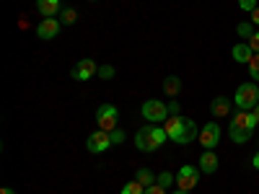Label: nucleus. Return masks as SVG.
I'll list each match as a JSON object with an SVG mask.
<instances>
[{"instance_id":"1","label":"nucleus","mask_w":259,"mask_h":194,"mask_svg":"<svg viewBox=\"0 0 259 194\" xmlns=\"http://www.w3.org/2000/svg\"><path fill=\"white\" fill-rule=\"evenodd\" d=\"M163 129H166L168 140H174V142H179V145H189L192 140L200 137L197 124H194L192 119H187V117H182V114H171V117L163 122Z\"/></svg>"},{"instance_id":"2","label":"nucleus","mask_w":259,"mask_h":194,"mask_svg":"<svg viewBox=\"0 0 259 194\" xmlns=\"http://www.w3.org/2000/svg\"><path fill=\"white\" fill-rule=\"evenodd\" d=\"M166 140H168V135H166L163 127H158V124H143L138 129V135H135V148L143 150V153H153V150H158Z\"/></svg>"},{"instance_id":"3","label":"nucleus","mask_w":259,"mask_h":194,"mask_svg":"<svg viewBox=\"0 0 259 194\" xmlns=\"http://www.w3.org/2000/svg\"><path fill=\"white\" fill-rule=\"evenodd\" d=\"M259 122H256V117H254V112H239L233 119H231V124H228V137L233 140V142H246L249 137H251V132H254V127H256Z\"/></svg>"},{"instance_id":"4","label":"nucleus","mask_w":259,"mask_h":194,"mask_svg":"<svg viewBox=\"0 0 259 194\" xmlns=\"http://www.w3.org/2000/svg\"><path fill=\"white\" fill-rule=\"evenodd\" d=\"M233 104L239 106V112H251L254 106L259 104V88H256V83H241L239 88H236Z\"/></svg>"},{"instance_id":"5","label":"nucleus","mask_w":259,"mask_h":194,"mask_svg":"<svg viewBox=\"0 0 259 194\" xmlns=\"http://www.w3.org/2000/svg\"><path fill=\"white\" fill-rule=\"evenodd\" d=\"M143 119L148 122V124H163L171 114H168V106L163 104V101H158V99H148L145 104H143Z\"/></svg>"},{"instance_id":"6","label":"nucleus","mask_w":259,"mask_h":194,"mask_svg":"<svg viewBox=\"0 0 259 194\" xmlns=\"http://www.w3.org/2000/svg\"><path fill=\"white\" fill-rule=\"evenodd\" d=\"M96 124L99 129H104V132H114V129L119 127V112L114 104H101L99 112H96Z\"/></svg>"},{"instance_id":"7","label":"nucleus","mask_w":259,"mask_h":194,"mask_svg":"<svg viewBox=\"0 0 259 194\" xmlns=\"http://www.w3.org/2000/svg\"><path fill=\"white\" fill-rule=\"evenodd\" d=\"M200 181V168L197 166H182L179 174H177V189H184V191H192Z\"/></svg>"},{"instance_id":"8","label":"nucleus","mask_w":259,"mask_h":194,"mask_svg":"<svg viewBox=\"0 0 259 194\" xmlns=\"http://www.w3.org/2000/svg\"><path fill=\"white\" fill-rule=\"evenodd\" d=\"M85 148H89L91 153H104V150L112 148V135L104 132V129H96V132H91L89 140H85Z\"/></svg>"},{"instance_id":"9","label":"nucleus","mask_w":259,"mask_h":194,"mask_svg":"<svg viewBox=\"0 0 259 194\" xmlns=\"http://www.w3.org/2000/svg\"><path fill=\"white\" fill-rule=\"evenodd\" d=\"M197 140L202 142L205 150H212L215 145L221 142V127H218V122H207V124L200 129V137H197Z\"/></svg>"},{"instance_id":"10","label":"nucleus","mask_w":259,"mask_h":194,"mask_svg":"<svg viewBox=\"0 0 259 194\" xmlns=\"http://www.w3.org/2000/svg\"><path fill=\"white\" fill-rule=\"evenodd\" d=\"M96 73H99V65H96L91 57H83V60H78V65L70 70V75H73L75 80H91Z\"/></svg>"},{"instance_id":"11","label":"nucleus","mask_w":259,"mask_h":194,"mask_svg":"<svg viewBox=\"0 0 259 194\" xmlns=\"http://www.w3.org/2000/svg\"><path fill=\"white\" fill-rule=\"evenodd\" d=\"M57 34H60V21H57V18H41V24L36 26V36L45 39V41H50V39H55Z\"/></svg>"},{"instance_id":"12","label":"nucleus","mask_w":259,"mask_h":194,"mask_svg":"<svg viewBox=\"0 0 259 194\" xmlns=\"http://www.w3.org/2000/svg\"><path fill=\"white\" fill-rule=\"evenodd\" d=\"M210 112H212V117H218V119L228 117V114H231V99H226V96L212 99V104H210Z\"/></svg>"},{"instance_id":"13","label":"nucleus","mask_w":259,"mask_h":194,"mask_svg":"<svg viewBox=\"0 0 259 194\" xmlns=\"http://www.w3.org/2000/svg\"><path fill=\"white\" fill-rule=\"evenodd\" d=\"M202 174H215L218 171V156L212 153V150H205V153L200 156V166H197Z\"/></svg>"},{"instance_id":"14","label":"nucleus","mask_w":259,"mask_h":194,"mask_svg":"<svg viewBox=\"0 0 259 194\" xmlns=\"http://www.w3.org/2000/svg\"><path fill=\"white\" fill-rule=\"evenodd\" d=\"M231 57L236 60V62H249L251 57H254V50L249 47V41H239V44H236L233 50H231Z\"/></svg>"},{"instance_id":"15","label":"nucleus","mask_w":259,"mask_h":194,"mask_svg":"<svg viewBox=\"0 0 259 194\" xmlns=\"http://www.w3.org/2000/svg\"><path fill=\"white\" fill-rule=\"evenodd\" d=\"M36 11L45 18H55L60 16V0H36Z\"/></svg>"},{"instance_id":"16","label":"nucleus","mask_w":259,"mask_h":194,"mask_svg":"<svg viewBox=\"0 0 259 194\" xmlns=\"http://www.w3.org/2000/svg\"><path fill=\"white\" fill-rule=\"evenodd\" d=\"M163 93L166 96H179L182 93V78H177V75H168L166 80H163Z\"/></svg>"},{"instance_id":"17","label":"nucleus","mask_w":259,"mask_h":194,"mask_svg":"<svg viewBox=\"0 0 259 194\" xmlns=\"http://www.w3.org/2000/svg\"><path fill=\"white\" fill-rule=\"evenodd\" d=\"M135 179L148 189L150 184H156V176H153V171H150V168H138V174H135Z\"/></svg>"},{"instance_id":"18","label":"nucleus","mask_w":259,"mask_h":194,"mask_svg":"<svg viewBox=\"0 0 259 194\" xmlns=\"http://www.w3.org/2000/svg\"><path fill=\"white\" fill-rule=\"evenodd\" d=\"M249 68V78H254V83H259V52H254V57L246 62Z\"/></svg>"},{"instance_id":"19","label":"nucleus","mask_w":259,"mask_h":194,"mask_svg":"<svg viewBox=\"0 0 259 194\" xmlns=\"http://www.w3.org/2000/svg\"><path fill=\"white\" fill-rule=\"evenodd\" d=\"M236 31H239V36H244L246 41L254 36V24H251V21H241V24L239 26H236Z\"/></svg>"},{"instance_id":"20","label":"nucleus","mask_w":259,"mask_h":194,"mask_svg":"<svg viewBox=\"0 0 259 194\" xmlns=\"http://www.w3.org/2000/svg\"><path fill=\"white\" fill-rule=\"evenodd\" d=\"M122 194H145V186L135 179V181H127L124 186H122Z\"/></svg>"},{"instance_id":"21","label":"nucleus","mask_w":259,"mask_h":194,"mask_svg":"<svg viewBox=\"0 0 259 194\" xmlns=\"http://www.w3.org/2000/svg\"><path fill=\"white\" fill-rule=\"evenodd\" d=\"M156 184H161L163 189L171 186V184H177V176L171 174V171H161V176H156Z\"/></svg>"},{"instance_id":"22","label":"nucleus","mask_w":259,"mask_h":194,"mask_svg":"<svg viewBox=\"0 0 259 194\" xmlns=\"http://www.w3.org/2000/svg\"><path fill=\"white\" fill-rule=\"evenodd\" d=\"M75 18H78V13L73 8H62L60 11V24H68L70 26V24H75Z\"/></svg>"},{"instance_id":"23","label":"nucleus","mask_w":259,"mask_h":194,"mask_svg":"<svg viewBox=\"0 0 259 194\" xmlns=\"http://www.w3.org/2000/svg\"><path fill=\"white\" fill-rule=\"evenodd\" d=\"M99 78L101 80H112L114 78V68H112V65H101V68H99Z\"/></svg>"},{"instance_id":"24","label":"nucleus","mask_w":259,"mask_h":194,"mask_svg":"<svg viewBox=\"0 0 259 194\" xmlns=\"http://www.w3.org/2000/svg\"><path fill=\"white\" fill-rule=\"evenodd\" d=\"M239 8L246 11V13H251V11H256L259 6H256V0H239Z\"/></svg>"},{"instance_id":"25","label":"nucleus","mask_w":259,"mask_h":194,"mask_svg":"<svg viewBox=\"0 0 259 194\" xmlns=\"http://www.w3.org/2000/svg\"><path fill=\"white\" fill-rule=\"evenodd\" d=\"M109 135H112V145H122V142H124V129L117 127L114 132H109Z\"/></svg>"},{"instance_id":"26","label":"nucleus","mask_w":259,"mask_h":194,"mask_svg":"<svg viewBox=\"0 0 259 194\" xmlns=\"http://www.w3.org/2000/svg\"><path fill=\"white\" fill-rule=\"evenodd\" d=\"M145 194H166V189H163L161 184H150V186L145 189Z\"/></svg>"},{"instance_id":"27","label":"nucleus","mask_w":259,"mask_h":194,"mask_svg":"<svg viewBox=\"0 0 259 194\" xmlns=\"http://www.w3.org/2000/svg\"><path fill=\"white\" fill-rule=\"evenodd\" d=\"M166 106H168V114H179V101L177 99H171Z\"/></svg>"},{"instance_id":"28","label":"nucleus","mask_w":259,"mask_h":194,"mask_svg":"<svg viewBox=\"0 0 259 194\" xmlns=\"http://www.w3.org/2000/svg\"><path fill=\"white\" fill-rule=\"evenodd\" d=\"M249 47H251L254 52H259V31H254V36L249 39Z\"/></svg>"},{"instance_id":"29","label":"nucleus","mask_w":259,"mask_h":194,"mask_svg":"<svg viewBox=\"0 0 259 194\" xmlns=\"http://www.w3.org/2000/svg\"><path fill=\"white\" fill-rule=\"evenodd\" d=\"M251 24H254V26H259V8H256V11H251Z\"/></svg>"},{"instance_id":"30","label":"nucleus","mask_w":259,"mask_h":194,"mask_svg":"<svg viewBox=\"0 0 259 194\" xmlns=\"http://www.w3.org/2000/svg\"><path fill=\"white\" fill-rule=\"evenodd\" d=\"M251 166L259 171V150H256V153H254V158H251Z\"/></svg>"},{"instance_id":"31","label":"nucleus","mask_w":259,"mask_h":194,"mask_svg":"<svg viewBox=\"0 0 259 194\" xmlns=\"http://www.w3.org/2000/svg\"><path fill=\"white\" fill-rule=\"evenodd\" d=\"M0 194H16V189H11V186H3V189H0Z\"/></svg>"},{"instance_id":"32","label":"nucleus","mask_w":259,"mask_h":194,"mask_svg":"<svg viewBox=\"0 0 259 194\" xmlns=\"http://www.w3.org/2000/svg\"><path fill=\"white\" fill-rule=\"evenodd\" d=\"M251 112H254V117H256V122H259V104L254 106V109H251Z\"/></svg>"},{"instance_id":"33","label":"nucleus","mask_w":259,"mask_h":194,"mask_svg":"<svg viewBox=\"0 0 259 194\" xmlns=\"http://www.w3.org/2000/svg\"><path fill=\"white\" fill-rule=\"evenodd\" d=\"M174 194H189V191H184V189H177V191H174Z\"/></svg>"}]
</instances>
